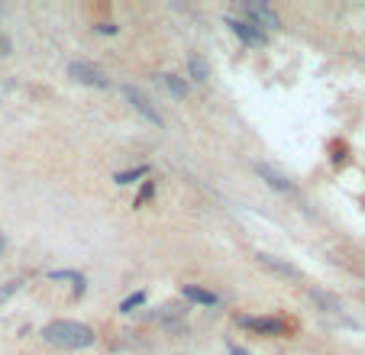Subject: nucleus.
<instances>
[{"label":"nucleus","instance_id":"obj_1","mask_svg":"<svg viewBox=\"0 0 365 355\" xmlns=\"http://www.w3.org/2000/svg\"><path fill=\"white\" fill-rule=\"evenodd\" d=\"M42 339L56 349H88L94 346V329L78 320H52L42 326Z\"/></svg>","mask_w":365,"mask_h":355},{"label":"nucleus","instance_id":"obj_18","mask_svg":"<svg viewBox=\"0 0 365 355\" xmlns=\"http://www.w3.org/2000/svg\"><path fill=\"white\" fill-rule=\"evenodd\" d=\"M97 33H103V36H113V33H117V26H113V23H97Z\"/></svg>","mask_w":365,"mask_h":355},{"label":"nucleus","instance_id":"obj_12","mask_svg":"<svg viewBox=\"0 0 365 355\" xmlns=\"http://www.w3.org/2000/svg\"><path fill=\"white\" fill-rule=\"evenodd\" d=\"M310 297L320 304V307L327 310V314H343V304L336 301V297H330V294H324V291H310Z\"/></svg>","mask_w":365,"mask_h":355},{"label":"nucleus","instance_id":"obj_9","mask_svg":"<svg viewBox=\"0 0 365 355\" xmlns=\"http://www.w3.org/2000/svg\"><path fill=\"white\" fill-rule=\"evenodd\" d=\"M181 297L191 304H200V307H217V294L207 291V287H197V284H185L181 287Z\"/></svg>","mask_w":365,"mask_h":355},{"label":"nucleus","instance_id":"obj_14","mask_svg":"<svg viewBox=\"0 0 365 355\" xmlns=\"http://www.w3.org/2000/svg\"><path fill=\"white\" fill-rule=\"evenodd\" d=\"M143 304H145V294H143V291H136V294H130V297H126V301L120 304V314H133V310L143 307Z\"/></svg>","mask_w":365,"mask_h":355},{"label":"nucleus","instance_id":"obj_17","mask_svg":"<svg viewBox=\"0 0 365 355\" xmlns=\"http://www.w3.org/2000/svg\"><path fill=\"white\" fill-rule=\"evenodd\" d=\"M48 278H52V281H78L81 274H78V272H48Z\"/></svg>","mask_w":365,"mask_h":355},{"label":"nucleus","instance_id":"obj_21","mask_svg":"<svg viewBox=\"0 0 365 355\" xmlns=\"http://www.w3.org/2000/svg\"><path fill=\"white\" fill-rule=\"evenodd\" d=\"M0 252H4V236H0Z\"/></svg>","mask_w":365,"mask_h":355},{"label":"nucleus","instance_id":"obj_3","mask_svg":"<svg viewBox=\"0 0 365 355\" xmlns=\"http://www.w3.org/2000/svg\"><path fill=\"white\" fill-rule=\"evenodd\" d=\"M236 323L252 333H262V336H284L288 333V323L282 317H236Z\"/></svg>","mask_w":365,"mask_h":355},{"label":"nucleus","instance_id":"obj_16","mask_svg":"<svg viewBox=\"0 0 365 355\" xmlns=\"http://www.w3.org/2000/svg\"><path fill=\"white\" fill-rule=\"evenodd\" d=\"M20 284H23V281H10L7 287H0V304H4V301H10V294H16V291H20Z\"/></svg>","mask_w":365,"mask_h":355},{"label":"nucleus","instance_id":"obj_2","mask_svg":"<svg viewBox=\"0 0 365 355\" xmlns=\"http://www.w3.org/2000/svg\"><path fill=\"white\" fill-rule=\"evenodd\" d=\"M68 78L71 81H78V84H84V88H97V91L110 88V78L103 75L97 65H91V62H71L68 65Z\"/></svg>","mask_w":365,"mask_h":355},{"label":"nucleus","instance_id":"obj_10","mask_svg":"<svg viewBox=\"0 0 365 355\" xmlns=\"http://www.w3.org/2000/svg\"><path fill=\"white\" fill-rule=\"evenodd\" d=\"M159 81L165 84L168 94L178 97V101H185V97H187V81H185V78H178V75H172V71H165V75H159Z\"/></svg>","mask_w":365,"mask_h":355},{"label":"nucleus","instance_id":"obj_11","mask_svg":"<svg viewBox=\"0 0 365 355\" xmlns=\"http://www.w3.org/2000/svg\"><path fill=\"white\" fill-rule=\"evenodd\" d=\"M187 71H191V78L194 81H200V84L210 78V65H207L200 55H191V58H187Z\"/></svg>","mask_w":365,"mask_h":355},{"label":"nucleus","instance_id":"obj_13","mask_svg":"<svg viewBox=\"0 0 365 355\" xmlns=\"http://www.w3.org/2000/svg\"><path fill=\"white\" fill-rule=\"evenodd\" d=\"M145 175H149V168L139 165V168H133V171H120V175H113V181H117V185H136L139 178H145Z\"/></svg>","mask_w":365,"mask_h":355},{"label":"nucleus","instance_id":"obj_5","mask_svg":"<svg viewBox=\"0 0 365 355\" xmlns=\"http://www.w3.org/2000/svg\"><path fill=\"white\" fill-rule=\"evenodd\" d=\"M123 94H126V101H130L133 107H136V113H143L145 120H149V123L162 126V113H159V110H155V107H152V101L143 94V91H139V88H133V84H126V88H123Z\"/></svg>","mask_w":365,"mask_h":355},{"label":"nucleus","instance_id":"obj_15","mask_svg":"<svg viewBox=\"0 0 365 355\" xmlns=\"http://www.w3.org/2000/svg\"><path fill=\"white\" fill-rule=\"evenodd\" d=\"M152 194H155V185H152V181H145L143 191H139V197H136V204H133V207H143L145 200H152Z\"/></svg>","mask_w":365,"mask_h":355},{"label":"nucleus","instance_id":"obj_8","mask_svg":"<svg viewBox=\"0 0 365 355\" xmlns=\"http://www.w3.org/2000/svg\"><path fill=\"white\" fill-rule=\"evenodd\" d=\"M255 259H259V265L272 268V272L282 274V278H301V272H297V268L291 265V262H282V259H275V255H269V252H259Z\"/></svg>","mask_w":365,"mask_h":355},{"label":"nucleus","instance_id":"obj_19","mask_svg":"<svg viewBox=\"0 0 365 355\" xmlns=\"http://www.w3.org/2000/svg\"><path fill=\"white\" fill-rule=\"evenodd\" d=\"M84 291H88V284H84V278H78V281H75V297H81Z\"/></svg>","mask_w":365,"mask_h":355},{"label":"nucleus","instance_id":"obj_7","mask_svg":"<svg viewBox=\"0 0 365 355\" xmlns=\"http://www.w3.org/2000/svg\"><path fill=\"white\" fill-rule=\"evenodd\" d=\"M227 26L240 36L246 46H265V33L262 29H255L249 20H236V16H227Z\"/></svg>","mask_w":365,"mask_h":355},{"label":"nucleus","instance_id":"obj_4","mask_svg":"<svg viewBox=\"0 0 365 355\" xmlns=\"http://www.w3.org/2000/svg\"><path fill=\"white\" fill-rule=\"evenodd\" d=\"M242 10H246L249 23H252L255 29H262V26H265V29H278V26H282V20H278V14L269 7V4H252V0H249V4H246V7H242Z\"/></svg>","mask_w":365,"mask_h":355},{"label":"nucleus","instance_id":"obj_6","mask_svg":"<svg viewBox=\"0 0 365 355\" xmlns=\"http://www.w3.org/2000/svg\"><path fill=\"white\" fill-rule=\"evenodd\" d=\"M255 175L262 178V181H265L269 187H275V191H282V194H294V185H291V181H288V178H284L278 168H272L269 162H259V165H255Z\"/></svg>","mask_w":365,"mask_h":355},{"label":"nucleus","instance_id":"obj_20","mask_svg":"<svg viewBox=\"0 0 365 355\" xmlns=\"http://www.w3.org/2000/svg\"><path fill=\"white\" fill-rule=\"evenodd\" d=\"M230 355H249V352H246L242 346H236V342H233V346H230Z\"/></svg>","mask_w":365,"mask_h":355}]
</instances>
